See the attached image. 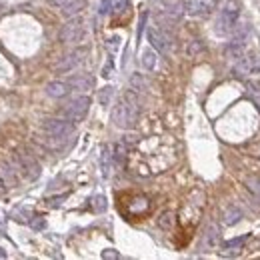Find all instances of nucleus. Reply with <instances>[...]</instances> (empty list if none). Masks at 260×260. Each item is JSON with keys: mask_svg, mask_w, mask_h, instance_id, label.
<instances>
[{"mask_svg": "<svg viewBox=\"0 0 260 260\" xmlns=\"http://www.w3.org/2000/svg\"><path fill=\"white\" fill-rule=\"evenodd\" d=\"M72 130H74V122L66 118H46L42 122L44 138H40V142L46 144L48 148H62L68 142Z\"/></svg>", "mask_w": 260, "mask_h": 260, "instance_id": "nucleus-1", "label": "nucleus"}, {"mask_svg": "<svg viewBox=\"0 0 260 260\" xmlns=\"http://www.w3.org/2000/svg\"><path fill=\"white\" fill-rule=\"evenodd\" d=\"M136 118H138V98L130 90V92H126L118 100V104L114 106V110H112V122H114L116 128H124L126 130V128L134 126Z\"/></svg>", "mask_w": 260, "mask_h": 260, "instance_id": "nucleus-2", "label": "nucleus"}, {"mask_svg": "<svg viewBox=\"0 0 260 260\" xmlns=\"http://www.w3.org/2000/svg\"><path fill=\"white\" fill-rule=\"evenodd\" d=\"M238 16H240V4L236 0H228V2L222 6L220 10V16H218V22H216V30L220 34H226L230 30H234L236 22H238Z\"/></svg>", "mask_w": 260, "mask_h": 260, "instance_id": "nucleus-3", "label": "nucleus"}, {"mask_svg": "<svg viewBox=\"0 0 260 260\" xmlns=\"http://www.w3.org/2000/svg\"><path fill=\"white\" fill-rule=\"evenodd\" d=\"M88 108H90V98L88 96H76V98H72L64 106L62 118H66V120H70V122L76 124V122H80L88 114Z\"/></svg>", "mask_w": 260, "mask_h": 260, "instance_id": "nucleus-4", "label": "nucleus"}, {"mask_svg": "<svg viewBox=\"0 0 260 260\" xmlns=\"http://www.w3.org/2000/svg\"><path fill=\"white\" fill-rule=\"evenodd\" d=\"M84 24H82V20L80 18H76V20H70V22H66L64 26H62V30H60V42L62 44H76V42H80L82 38H84Z\"/></svg>", "mask_w": 260, "mask_h": 260, "instance_id": "nucleus-5", "label": "nucleus"}, {"mask_svg": "<svg viewBox=\"0 0 260 260\" xmlns=\"http://www.w3.org/2000/svg\"><path fill=\"white\" fill-rule=\"evenodd\" d=\"M148 40L156 48V52H162V54H166V52L170 50V38L160 28H156V26L148 28Z\"/></svg>", "mask_w": 260, "mask_h": 260, "instance_id": "nucleus-6", "label": "nucleus"}, {"mask_svg": "<svg viewBox=\"0 0 260 260\" xmlns=\"http://www.w3.org/2000/svg\"><path fill=\"white\" fill-rule=\"evenodd\" d=\"M84 54H86L84 48L70 52V54H66L64 58H60V62L54 66V70H56V72H70V70H74V68L82 62V56H84Z\"/></svg>", "mask_w": 260, "mask_h": 260, "instance_id": "nucleus-7", "label": "nucleus"}, {"mask_svg": "<svg viewBox=\"0 0 260 260\" xmlns=\"http://www.w3.org/2000/svg\"><path fill=\"white\" fill-rule=\"evenodd\" d=\"M18 160H20V168H22V172H24V176H26L28 180H36V178L40 176V164L32 158L30 154L20 152V154H18Z\"/></svg>", "mask_w": 260, "mask_h": 260, "instance_id": "nucleus-8", "label": "nucleus"}, {"mask_svg": "<svg viewBox=\"0 0 260 260\" xmlns=\"http://www.w3.org/2000/svg\"><path fill=\"white\" fill-rule=\"evenodd\" d=\"M68 86L74 88V90H80V92H86L94 86V78L90 74H76V76H70L68 80Z\"/></svg>", "mask_w": 260, "mask_h": 260, "instance_id": "nucleus-9", "label": "nucleus"}, {"mask_svg": "<svg viewBox=\"0 0 260 260\" xmlns=\"http://www.w3.org/2000/svg\"><path fill=\"white\" fill-rule=\"evenodd\" d=\"M68 92H70L68 82L54 80V82H48V84H46V94H48L50 98H64V96H68Z\"/></svg>", "mask_w": 260, "mask_h": 260, "instance_id": "nucleus-10", "label": "nucleus"}, {"mask_svg": "<svg viewBox=\"0 0 260 260\" xmlns=\"http://www.w3.org/2000/svg\"><path fill=\"white\" fill-rule=\"evenodd\" d=\"M184 10L190 16H204L206 10H208V4H206V0H186Z\"/></svg>", "mask_w": 260, "mask_h": 260, "instance_id": "nucleus-11", "label": "nucleus"}, {"mask_svg": "<svg viewBox=\"0 0 260 260\" xmlns=\"http://www.w3.org/2000/svg\"><path fill=\"white\" fill-rule=\"evenodd\" d=\"M60 8H62V14H64L66 18H72V16L80 14V12L86 8V0H68V2L62 4Z\"/></svg>", "mask_w": 260, "mask_h": 260, "instance_id": "nucleus-12", "label": "nucleus"}, {"mask_svg": "<svg viewBox=\"0 0 260 260\" xmlns=\"http://www.w3.org/2000/svg\"><path fill=\"white\" fill-rule=\"evenodd\" d=\"M100 168H102V176L108 178L110 172H112V154H110V148L104 146L102 148V154H100Z\"/></svg>", "mask_w": 260, "mask_h": 260, "instance_id": "nucleus-13", "label": "nucleus"}, {"mask_svg": "<svg viewBox=\"0 0 260 260\" xmlns=\"http://www.w3.org/2000/svg\"><path fill=\"white\" fill-rule=\"evenodd\" d=\"M218 238H220V234H218V228L212 224V226H208V230L204 232V238H202V248H214L216 244H218Z\"/></svg>", "mask_w": 260, "mask_h": 260, "instance_id": "nucleus-14", "label": "nucleus"}, {"mask_svg": "<svg viewBox=\"0 0 260 260\" xmlns=\"http://www.w3.org/2000/svg\"><path fill=\"white\" fill-rule=\"evenodd\" d=\"M224 224L226 226H232V224H236V222H240V218H242V210L240 208H236V206H230L228 210L224 212Z\"/></svg>", "mask_w": 260, "mask_h": 260, "instance_id": "nucleus-15", "label": "nucleus"}, {"mask_svg": "<svg viewBox=\"0 0 260 260\" xmlns=\"http://www.w3.org/2000/svg\"><path fill=\"white\" fill-rule=\"evenodd\" d=\"M156 62H158V58H156V52L152 48H146L142 52V66L146 70H154L156 68Z\"/></svg>", "mask_w": 260, "mask_h": 260, "instance_id": "nucleus-16", "label": "nucleus"}, {"mask_svg": "<svg viewBox=\"0 0 260 260\" xmlns=\"http://www.w3.org/2000/svg\"><path fill=\"white\" fill-rule=\"evenodd\" d=\"M226 56L228 58H232V60H238V58H242V44H238V42H230L228 46H226Z\"/></svg>", "mask_w": 260, "mask_h": 260, "instance_id": "nucleus-17", "label": "nucleus"}, {"mask_svg": "<svg viewBox=\"0 0 260 260\" xmlns=\"http://www.w3.org/2000/svg\"><path fill=\"white\" fill-rule=\"evenodd\" d=\"M90 208H92L94 212H104V210H106V198H104L102 194L92 196V200H90Z\"/></svg>", "mask_w": 260, "mask_h": 260, "instance_id": "nucleus-18", "label": "nucleus"}, {"mask_svg": "<svg viewBox=\"0 0 260 260\" xmlns=\"http://www.w3.org/2000/svg\"><path fill=\"white\" fill-rule=\"evenodd\" d=\"M112 94H114V88H112V86H104V88L100 90V94H98V100H100V104H102V106H108V104H110V100H112Z\"/></svg>", "mask_w": 260, "mask_h": 260, "instance_id": "nucleus-19", "label": "nucleus"}, {"mask_svg": "<svg viewBox=\"0 0 260 260\" xmlns=\"http://www.w3.org/2000/svg\"><path fill=\"white\" fill-rule=\"evenodd\" d=\"M172 224H174V212H170V210L162 212L160 218H158V226L164 228V230H168V228H172Z\"/></svg>", "mask_w": 260, "mask_h": 260, "instance_id": "nucleus-20", "label": "nucleus"}, {"mask_svg": "<svg viewBox=\"0 0 260 260\" xmlns=\"http://www.w3.org/2000/svg\"><path fill=\"white\" fill-rule=\"evenodd\" d=\"M130 86H132L134 90H146V88H148V82H146V78H144L142 74H132V76H130Z\"/></svg>", "mask_w": 260, "mask_h": 260, "instance_id": "nucleus-21", "label": "nucleus"}, {"mask_svg": "<svg viewBox=\"0 0 260 260\" xmlns=\"http://www.w3.org/2000/svg\"><path fill=\"white\" fill-rule=\"evenodd\" d=\"M248 240V234H242V236H238V238H232V240H226L224 244H222V248L224 250H232V248H240L244 242Z\"/></svg>", "mask_w": 260, "mask_h": 260, "instance_id": "nucleus-22", "label": "nucleus"}, {"mask_svg": "<svg viewBox=\"0 0 260 260\" xmlns=\"http://www.w3.org/2000/svg\"><path fill=\"white\" fill-rule=\"evenodd\" d=\"M0 174H2V178H4V182L8 184V186H12L14 184V172H12V168L8 166V164H0Z\"/></svg>", "mask_w": 260, "mask_h": 260, "instance_id": "nucleus-23", "label": "nucleus"}, {"mask_svg": "<svg viewBox=\"0 0 260 260\" xmlns=\"http://www.w3.org/2000/svg\"><path fill=\"white\" fill-rule=\"evenodd\" d=\"M114 158H116V162H120V164H124V160H126V142L122 140L120 144H116V148H114Z\"/></svg>", "mask_w": 260, "mask_h": 260, "instance_id": "nucleus-24", "label": "nucleus"}, {"mask_svg": "<svg viewBox=\"0 0 260 260\" xmlns=\"http://www.w3.org/2000/svg\"><path fill=\"white\" fill-rule=\"evenodd\" d=\"M202 48H204V44H202L200 40H192V42H190V46L186 48V52H188V56H196Z\"/></svg>", "mask_w": 260, "mask_h": 260, "instance_id": "nucleus-25", "label": "nucleus"}, {"mask_svg": "<svg viewBox=\"0 0 260 260\" xmlns=\"http://www.w3.org/2000/svg\"><path fill=\"white\" fill-rule=\"evenodd\" d=\"M30 226H32L34 230H44V228H46L44 216H32V218H30Z\"/></svg>", "mask_w": 260, "mask_h": 260, "instance_id": "nucleus-26", "label": "nucleus"}, {"mask_svg": "<svg viewBox=\"0 0 260 260\" xmlns=\"http://www.w3.org/2000/svg\"><path fill=\"white\" fill-rule=\"evenodd\" d=\"M112 72H114V60H112V58H108V60H106V64L102 66V76H104V78H110V76H112Z\"/></svg>", "mask_w": 260, "mask_h": 260, "instance_id": "nucleus-27", "label": "nucleus"}, {"mask_svg": "<svg viewBox=\"0 0 260 260\" xmlns=\"http://www.w3.org/2000/svg\"><path fill=\"white\" fill-rule=\"evenodd\" d=\"M118 46H120V36H110L108 40H106V48L110 50V52H116L118 50Z\"/></svg>", "mask_w": 260, "mask_h": 260, "instance_id": "nucleus-28", "label": "nucleus"}, {"mask_svg": "<svg viewBox=\"0 0 260 260\" xmlns=\"http://www.w3.org/2000/svg\"><path fill=\"white\" fill-rule=\"evenodd\" d=\"M248 190L254 192L256 196H260V178H250L248 180Z\"/></svg>", "mask_w": 260, "mask_h": 260, "instance_id": "nucleus-29", "label": "nucleus"}, {"mask_svg": "<svg viewBox=\"0 0 260 260\" xmlns=\"http://www.w3.org/2000/svg\"><path fill=\"white\" fill-rule=\"evenodd\" d=\"M112 10V0H100V14H108Z\"/></svg>", "mask_w": 260, "mask_h": 260, "instance_id": "nucleus-30", "label": "nucleus"}, {"mask_svg": "<svg viewBox=\"0 0 260 260\" xmlns=\"http://www.w3.org/2000/svg\"><path fill=\"white\" fill-rule=\"evenodd\" d=\"M102 258H106V260H118V258H120V254H118L116 250L108 248V250H104V252H102Z\"/></svg>", "mask_w": 260, "mask_h": 260, "instance_id": "nucleus-31", "label": "nucleus"}, {"mask_svg": "<svg viewBox=\"0 0 260 260\" xmlns=\"http://www.w3.org/2000/svg\"><path fill=\"white\" fill-rule=\"evenodd\" d=\"M126 6H128V0H114V10L116 12H122Z\"/></svg>", "mask_w": 260, "mask_h": 260, "instance_id": "nucleus-32", "label": "nucleus"}, {"mask_svg": "<svg viewBox=\"0 0 260 260\" xmlns=\"http://www.w3.org/2000/svg\"><path fill=\"white\" fill-rule=\"evenodd\" d=\"M62 200H66V194L56 196V198H50V206H60V204H62Z\"/></svg>", "mask_w": 260, "mask_h": 260, "instance_id": "nucleus-33", "label": "nucleus"}, {"mask_svg": "<svg viewBox=\"0 0 260 260\" xmlns=\"http://www.w3.org/2000/svg\"><path fill=\"white\" fill-rule=\"evenodd\" d=\"M144 26H146V14H142V16H140V24H138V38L142 36V30H144Z\"/></svg>", "mask_w": 260, "mask_h": 260, "instance_id": "nucleus-34", "label": "nucleus"}, {"mask_svg": "<svg viewBox=\"0 0 260 260\" xmlns=\"http://www.w3.org/2000/svg\"><path fill=\"white\" fill-rule=\"evenodd\" d=\"M48 2L52 4V6H62V4H66L68 0H48Z\"/></svg>", "mask_w": 260, "mask_h": 260, "instance_id": "nucleus-35", "label": "nucleus"}, {"mask_svg": "<svg viewBox=\"0 0 260 260\" xmlns=\"http://www.w3.org/2000/svg\"><path fill=\"white\" fill-rule=\"evenodd\" d=\"M4 258H6V252H4L2 248H0V260H4Z\"/></svg>", "mask_w": 260, "mask_h": 260, "instance_id": "nucleus-36", "label": "nucleus"}]
</instances>
